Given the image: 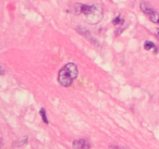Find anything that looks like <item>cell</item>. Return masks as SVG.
<instances>
[{
  "instance_id": "ba28073f",
  "label": "cell",
  "mask_w": 159,
  "mask_h": 149,
  "mask_svg": "<svg viewBox=\"0 0 159 149\" xmlns=\"http://www.w3.org/2000/svg\"><path fill=\"white\" fill-rule=\"evenodd\" d=\"M110 149H124V148H121V147H118V146H110Z\"/></svg>"
},
{
  "instance_id": "7a4b0ae2",
  "label": "cell",
  "mask_w": 159,
  "mask_h": 149,
  "mask_svg": "<svg viewBox=\"0 0 159 149\" xmlns=\"http://www.w3.org/2000/svg\"><path fill=\"white\" fill-rule=\"evenodd\" d=\"M78 74V70L76 64L74 63H68L59 71L58 75V82L65 87L71 86L73 81H74Z\"/></svg>"
},
{
  "instance_id": "52a82bcc",
  "label": "cell",
  "mask_w": 159,
  "mask_h": 149,
  "mask_svg": "<svg viewBox=\"0 0 159 149\" xmlns=\"http://www.w3.org/2000/svg\"><path fill=\"white\" fill-rule=\"evenodd\" d=\"M112 23L115 24V25H117V24H121V23H123V20L121 19V17H119L118 15V17H115V19L112 20Z\"/></svg>"
},
{
  "instance_id": "3957f363",
  "label": "cell",
  "mask_w": 159,
  "mask_h": 149,
  "mask_svg": "<svg viewBox=\"0 0 159 149\" xmlns=\"http://www.w3.org/2000/svg\"><path fill=\"white\" fill-rule=\"evenodd\" d=\"M141 9L144 13L149 17V20L154 22V23H159V13L156 12L149 4H147L146 2H142L141 4Z\"/></svg>"
},
{
  "instance_id": "5b68a950",
  "label": "cell",
  "mask_w": 159,
  "mask_h": 149,
  "mask_svg": "<svg viewBox=\"0 0 159 149\" xmlns=\"http://www.w3.org/2000/svg\"><path fill=\"white\" fill-rule=\"evenodd\" d=\"M144 48H145L146 50H152V49H154L155 52H157V48H156L155 44L150 41H147L144 43Z\"/></svg>"
},
{
  "instance_id": "6da1fadb",
  "label": "cell",
  "mask_w": 159,
  "mask_h": 149,
  "mask_svg": "<svg viewBox=\"0 0 159 149\" xmlns=\"http://www.w3.org/2000/svg\"><path fill=\"white\" fill-rule=\"evenodd\" d=\"M78 9L80 13H83L85 15V20L87 21L88 24L94 25L100 22L102 19V9L99 4H75Z\"/></svg>"
},
{
  "instance_id": "9c48e42d",
  "label": "cell",
  "mask_w": 159,
  "mask_h": 149,
  "mask_svg": "<svg viewBox=\"0 0 159 149\" xmlns=\"http://www.w3.org/2000/svg\"><path fill=\"white\" fill-rule=\"evenodd\" d=\"M156 36H157V37H158V39H159V28H157V30H156Z\"/></svg>"
},
{
  "instance_id": "8992f818",
  "label": "cell",
  "mask_w": 159,
  "mask_h": 149,
  "mask_svg": "<svg viewBox=\"0 0 159 149\" xmlns=\"http://www.w3.org/2000/svg\"><path fill=\"white\" fill-rule=\"evenodd\" d=\"M39 113H41V120L44 121L45 124H49V121H48V119H47V114H46V110H45L44 108H41V111H39Z\"/></svg>"
},
{
  "instance_id": "277c9868",
  "label": "cell",
  "mask_w": 159,
  "mask_h": 149,
  "mask_svg": "<svg viewBox=\"0 0 159 149\" xmlns=\"http://www.w3.org/2000/svg\"><path fill=\"white\" fill-rule=\"evenodd\" d=\"M73 148L74 149H91V144L86 139H75L73 142Z\"/></svg>"
}]
</instances>
